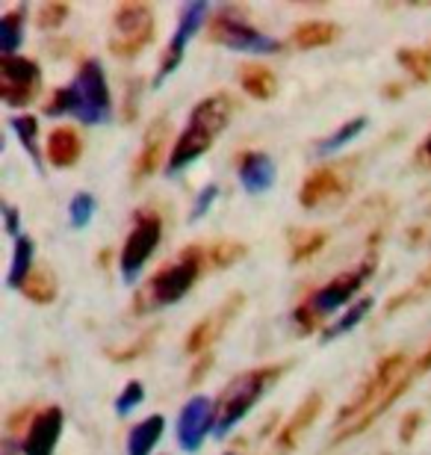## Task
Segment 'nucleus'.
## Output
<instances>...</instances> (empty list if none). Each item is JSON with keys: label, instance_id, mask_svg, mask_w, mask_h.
<instances>
[{"label": "nucleus", "instance_id": "c85d7f7f", "mask_svg": "<svg viewBox=\"0 0 431 455\" xmlns=\"http://www.w3.org/2000/svg\"><path fill=\"white\" fill-rule=\"evenodd\" d=\"M12 131L15 136L21 140V145L27 148V154L33 157L36 169H42V151H39V122H36V116H15L12 122Z\"/></svg>", "mask_w": 431, "mask_h": 455}, {"label": "nucleus", "instance_id": "f3484780", "mask_svg": "<svg viewBox=\"0 0 431 455\" xmlns=\"http://www.w3.org/2000/svg\"><path fill=\"white\" fill-rule=\"evenodd\" d=\"M319 414H323V396L310 394L305 403L296 408V414H292L290 420L278 429V435H275V447L269 455H287V452L296 450L299 441L305 438V432L316 423Z\"/></svg>", "mask_w": 431, "mask_h": 455}, {"label": "nucleus", "instance_id": "0eeeda50", "mask_svg": "<svg viewBox=\"0 0 431 455\" xmlns=\"http://www.w3.org/2000/svg\"><path fill=\"white\" fill-rule=\"evenodd\" d=\"M207 36H210V42L225 44V48H231V51H243V53H281L283 51V42L266 36L258 27L245 24L234 9L216 12L213 21H210Z\"/></svg>", "mask_w": 431, "mask_h": 455}, {"label": "nucleus", "instance_id": "2eb2a0df", "mask_svg": "<svg viewBox=\"0 0 431 455\" xmlns=\"http://www.w3.org/2000/svg\"><path fill=\"white\" fill-rule=\"evenodd\" d=\"M348 184L352 180L343 175L340 166H323L305 178V184L299 189V204L314 211V207L325 202H337V198H343L348 193Z\"/></svg>", "mask_w": 431, "mask_h": 455}, {"label": "nucleus", "instance_id": "49530a36", "mask_svg": "<svg viewBox=\"0 0 431 455\" xmlns=\"http://www.w3.org/2000/svg\"><path fill=\"white\" fill-rule=\"evenodd\" d=\"M384 95H387L390 101H399V98L405 95V86H402V84H390L387 89H384Z\"/></svg>", "mask_w": 431, "mask_h": 455}, {"label": "nucleus", "instance_id": "4be33fe9", "mask_svg": "<svg viewBox=\"0 0 431 455\" xmlns=\"http://www.w3.org/2000/svg\"><path fill=\"white\" fill-rule=\"evenodd\" d=\"M163 432H166V420L163 414L145 417L142 423H136L131 435H127V455H151L154 447L160 443Z\"/></svg>", "mask_w": 431, "mask_h": 455}, {"label": "nucleus", "instance_id": "c03bdc74", "mask_svg": "<svg viewBox=\"0 0 431 455\" xmlns=\"http://www.w3.org/2000/svg\"><path fill=\"white\" fill-rule=\"evenodd\" d=\"M136 92H140V84H131V89H127V113H124V118L127 122H133V107H136Z\"/></svg>", "mask_w": 431, "mask_h": 455}, {"label": "nucleus", "instance_id": "1a4fd4ad", "mask_svg": "<svg viewBox=\"0 0 431 455\" xmlns=\"http://www.w3.org/2000/svg\"><path fill=\"white\" fill-rule=\"evenodd\" d=\"M375 263H379V254L372 251L370 258L361 263V267H355V269L343 272V275L331 278L323 290H316V293L310 296L305 305L319 316V320H325L328 314L340 311L346 302H352V299L357 296V290L363 287V281L375 272Z\"/></svg>", "mask_w": 431, "mask_h": 455}, {"label": "nucleus", "instance_id": "412c9836", "mask_svg": "<svg viewBox=\"0 0 431 455\" xmlns=\"http://www.w3.org/2000/svg\"><path fill=\"white\" fill-rule=\"evenodd\" d=\"M240 86L254 101H272L275 92H278V77L260 62H245V66H240Z\"/></svg>", "mask_w": 431, "mask_h": 455}, {"label": "nucleus", "instance_id": "dca6fc26", "mask_svg": "<svg viewBox=\"0 0 431 455\" xmlns=\"http://www.w3.org/2000/svg\"><path fill=\"white\" fill-rule=\"evenodd\" d=\"M62 408L60 405H48L42 411H36L30 429H27L24 441H21V452L24 455H53L60 443V435H62Z\"/></svg>", "mask_w": 431, "mask_h": 455}, {"label": "nucleus", "instance_id": "f257e3e1", "mask_svg": "<svg viewBox=\"0 0 431 455\" xmlns=\"http://www.w3.org/2000/svg\"><path fill=\"white\" fill-rule=\"evenodd\" d=\"M231 116H234V101L227 92L210 95V98H204V101H198L196 110L189 113L187 131L178 136V142H174V148L169 154L166 175H178V172L187 169L189 163L204 157V154L210 151V145L225 133Z\"/></svg>", "mask_w": 431, "mask_h": 455}, {"label": "nucleus", "instance_id": "b1692460", "mask_svg": "<svg viewBox=\"0 0 431 455\" xmlns=\"http://www.w3.org/2000/svg\"><path fill=\"white\" fill-rule=\"evenodd\" d=\"M57 290H60L57 275H53V269L48 267H36L21 284V293L30 299L33 305H51L53 299H57Z\"/></svg>", "mask_w": 431, "mask_h": 455}, {"label": "nucleus", "instance_id": "c756f323", "mask_svg": "<svg viewBox=\"0 0 431 455\" xmlns=\"http://www.w3.org/2000/svg\"><path fill=\"white\" fill-rule=\"evenodd\" d=\"M431 293V267H426L423 272L417 275V281L411 284L408 290H402L399 296H393L390 302H387V307L384 311L387 314H396L399 307H408V305H414V302H419L423 296H428Z\"/></svg>", "mask_w": 431, "mask_h": 455}, {"label": "nucleus", "instance_id": "bb28decb", "mask_svg": "<svg viewBox=\"0 0 431 455\" xmlns=\"http://www.w3.org/2000/svg\"><path fill=\"white\" fill-rule=\"evenodd\" d=\"M325 243H328V231L325 228H307V231H299V234H292V240H290V260L292 263H305L310 260L314 254H319L325 249Z\"/></svg>", "mask_w": 431, "mask_h": 455}, {"label": "nucleus", "instance_id": "5701e85b", "mask_svg": "<svg viewBox=\"0 0 431 455\" xmlns=\"http://www.w3.org/2000/svg\"><path fill=\"white\" fill-rule=\"evenodd\" d=\"M337 36H340V30H337V24H331V21H305L292 30V44L301 51L325 48V44H331Z\"/></svg>", "mask_w": 431, "mask_h": 455}, {"label": "nucleus", "instance_id": "2f4dec72", "mask_svg": "<svg viewBox=\"0 0 431 455\" xmlns=\"http://www.w3.org/2000/svg\"><path fill=\"white\" fill-rule=\"evenodd\" d=\"M396 62L408 71L411 77L419 80V84H426V80H431V53H428V51L402 48V51L396 53Z\"/></svg>", "mask_w": 431, "mask_h": 455}, {"label": "nucleus", "instance_id": "6ab92c4d", "mask_svg": "<svg viewBox=\"0 0 431 455\" xmlns=\"http://www.w3.org/2000/svg\"><path fill=\"white\" fill-rule=\"evenodd\" d=\"M80 154H84V142H80V136H77L75 127H57V131L48 136V160H51V166L71 169L80 160Z\"/></svg>", "mask_w": 431, "mask_h": 455}, {"label": "nucleus", "instance_id": "6e6552de", "mask_svg": "<svg viewBox=\"0 0 431 455\" xmlns=\"http://www.w3.org/2000/svg\"><path fill=\"white\" fill-rule=\"evenodd\" d=\"M160 236H163V220L157 213L151 211L136 213L133 231L127 234V240L122 245V258H118V269H122V278L127 284H133L140 278L142 267L151 260L154 249L160 245Z\"/></svg>", "mask_w": 431, "mask_h": 455}, {"label": "nucleus", "instance_id": "423d86ee", "mask_svg": "<svg viewBox=\"0 0 431 455\" xmlns=\"http://www.w3.org/2000/svg\"><path fill=\"white\" fill-rule=\"evenodd\" d=\"M154 42V12L148 4H118L113 15V36L107 48L122 60H133Z\"/></svg>", "mask_w": 431, "mask_h": 455}, {"label": "nucleus", "instance_id": "a19ab883", "mask_svg": "<svg viewBox=\"0 0 431 455\" xmlns=\"http://www.w3.org/2000/svg\"><path fill=\"white\" fill-rule=\"evenodd\" d=\"M210 370H213V355L204 352V355H201V358L196 361V367L189 370V379H187V381H189V385H198V381L204 379Z\"/></svg>", "mask_w": 431, "mask_h": 455}, {"label": "nucleus", "instance_id": "4468645a", "mask_svg": "<svg viewBox=\"0 0 431 455\" xmlns=\"http://www.w3.org/2000/svg\"><path fill=\"white\" fill-rule=\"evenodd\" d=\"M169 140H172L169 116H157L148 124V131H145L142 148H140V154H136V160H133V175H131L133 184H142V180H148L154 172L163 166V160H166V151H169Z\"/></svg>", "mask_w": 431, "mask_h": 455}, {"label": "nucleus", "instance_id": "20e7f679", "mask_svg": "<svg viewBox=\"0 0 431 455\" xmlns=\"http://www.w3.org/2000/svg\"><path fill=\"white\" fill-rule=\"evenodd\" d=\"M68 95H71V116L80 124H104L113 116L107 75L98 60H86L77 68V75L68 86Z\"/></svg>", "mask_w": 431, "mask_h": 455}, {"label": "nucleus", "instance_id": "7ed1b4c3", "mask_svg": "<svg viewBox=\"0 0 431 455\" xmlns=\"http://www.w3.org/2000/svg\"><path fill=\"white\" fill-rule=\"evenodd\" d=\"M283 372H287V363H272V367L240 372L234 381H227L222 396L216 399V426H213L216 438H225V435L258 405V399L283 376Z\"/></svg>", "mask_w": 431, "mask_h": 455}, {"label": "nucleus", "instance_id": "f704fd0d", "mask_svg": "<svg viewBox=\"0 0 431 455\" xmlns=\"http://www.w3.org/2000/svg\"><path fill=\"white\" fill-rule=\"evenodd\" d=\"M68 4H62V0H53V4H44L39 9V15H36V27L39 30H57V27H62V21L68 18Z\"/></svg>", "mask_w": 431, "mask_h": 455}, {"label": "nucleus", "instance_id": "a211bd4d", "mask_svg": "<svg viewBox=\"0 0 431 455\" xmlns=\"http://www.w3.org/2000/svg\"><path fill=\"white\" fill-rule=\"evenodd\" d=\"M236 172H240V184L249 196H263L275 184V163L263 151H243L236 160Z\"/></svg>", "mask_w": 431, "mask_h": 455}, {"label": "nucleus", "instance_id": "393cba45", "mask_svg": "<svg viewBox=\"0 0 431 455\" xmlns=\"http://www.w3.org/2000/svg\"><path fill=\"white\" fill-rule=\"evenodd\" d=\"M24 18L27 9L18 6L12 12H6L0 18V57H15V51L24 42Z\"/></svg>", "mask_w": 431, "mask_h": 455}, {"label": "nucleus", "instance_id": "e433bc0d", "mask_svg": "<svg viewBox=\"0 0 431 455\" xmlns=\"http://www.w3.org/2000/svg\"><path fill=\"white\" fill-rule=\"evenodd\" d=\"M92 213H95V196L89 193H77L71 198V207H68V216H71V225L75 228H86Z\"/></svg>", "mask_w": 431, "mask_h": 455}, {"label": "nucleus", "instance_id": "7c9ffc66", "mask_svg": "<svg viewBox=\"0 0 431 455\" xmlns=\"http://www.w3.org/2000/svg\"><path fill=\"white\" fill-rule=\"evenodd\" d=\"M366 122H370V118H366V116L348 118V122L337 127V131H334L331 136H328V140H323V142L316 145V151H319V154H331V151H337V148H343V145L352 142L357 133H363Z\"/></svg>", "mask_w": 431, "mask_h": 455}, {"label": "nucleus", "instance_id": "aec40b11", "mask_svg": "<svg viewBox=\"0 0 431 455\" xmlns=\"http://www.w3.org/2000/svg\"><path fill=\"white\" fill-rule=\"evenodd\" d=\"M411 381H414V370H411L408 376H402V379L396 381V385L390 387V394L384 396L379 405H372L370 411H366L363 417H357V420H355L352 426H346V429L334 438V443H343V441H348V438H355V435H361L363 429H370V426H372L375 420H379L381 414H387V408H390L393 403H396V399H399L402 394H405L408 387H411Z\"/></svg>", "mask_w": 431, "mask_h": 455}, {"label": "nucleus", "instance_id": "58836bf2", "mask_svg": "<svg viewBox=\"0 0 431 455\" xmlns=\"http://www.w3.org/2000/svg\"><path fill=\"white\" fill-rule=\"evenodd\" d=\"M419 423H423V411H408L405 417H402L399 423V441L402 443H411L414 441V435L419 429Z\"/></svg>", "mask_w": 431, "mask_h": 455}, {"label": "nucleus", "instance_id": "c9c22d12", "mask_svg": "<svg viewBox=\"0 0 431 455\" xmlns=\"http://www.w3.org/2000/svg\"><path fill=\"white\" fill-rule=\"evenodd\" d=\"M142 399H145V385H142L140 379H131L124 385L122 394H118V399H116V411L122 414V417L131 414L136 405H142Z\"/></svg>", "mask_w": 431, "mask_h": 455}, {"label": "nucleus", "instance_id": "a878e982", "mask_svg": "<svg viewBox=\"0 0 431 455\" xmlns=\"http://www.w3.org/2000/svg\"><path fill=\"white\" fill-rule=\"evenodd\" d=\"M36 267H33V236L21 234L15 240V251H12V267H9V275H6V284L12 290H21V284L27 281Z\"/></svg>", "mask_w": 431, "mask_h": 455}, {"label": "nucleus", "instance_id": "de8ad7c7", "mask_svg": "<svg viewBox=\"0 0 431 455\" xmlns=\"http://www.w3.org/2000/svg\"><path fill=\"white\" fill-rule=\"evenodd\" d=\"M225 455H236V452H225Z\"/></svg>", "mask_w": 431, "mask_h": 455}, {"label": "nucleus", "instance_id": "9d476101", "mask_svg": "<svg viewBox=\"0 0 431 455\" xmlns=\"http://www.w3.org/2000/svg\"><path fill=\"white\" fill-rule=\"evenodd\" d=\"M42 68L27 57H0V101L6 107H27L36 101Z\"/></svg>", "mask_w": 431, "mask_h": 455}, {"label": "nucleus", "instance_id": "37998d69", "mask_svg": "<svg viewBox=\"0 0 431 455\" xmlns=\"http://www.w3.org/2000/svg\"><path fill=\"white\" fill-rule=\"evenodd\" d=\"M417 163L423 169H431V133H428V140L419 145V151H417Z\"/></svg>", "mask_w": 431, "mask_h": 455}, {"label": "nucleus", "instance_id": "ea45409f", "mask_svg": "<svg viewBox=\"0 0 431 455\" xmlns=\"http://www.w3.org/2000/svg\"><path fill=\"white\" fill-rule=\"evenodd\" d=\"M44 113H48V116L71 113V95H68V86H66V89H57V92L51 95V101L44 104Z\"/></svg>", "mask_w": 431, "mask_h": 455}, {"label": "nucleus", "instance_id": "f8f14e48", "mask_svg": "<svg viewBox=\"0 0 431 455\" xmlns=\"http://www.w3.org/2000/svg\"><path fill=\"white\" fill-rule=\"evenodd\" d=\"M216 426V403L210 396H192L178 417V443L183 452H198Z\"/></svg>", "mask_w": 431, "mask_h": 455}, {"label": "nucleus", "instance_id": "cd10ccee", "mask_svg": "<svg viewBox=\"0 0 431 455\" xmlns=\"http://www.w3.org/2000/svg\"><path fill=\"white\" fill-rule=\"evenodd\" d=\"M245 254H249V245L240 240H216L213 245L204 249V260H207V267H213V269H227V267H234V263H240Z\"/></svg>", "mask_w": 431, "mask_h": 455}, {"label": "nucleus", "instance_id": "79ce46f5", "mask_svg": "<svg viewBox=\"0 0 431 455\" xmlns=\"http://www.w3.org/2000/svg\"><path fill=\"white\" fill-rule=\"evenodd\" d=\"M4 216H6V231L18 240V236H21V234H18V207L6 204V207H4Z\"/></svg>", "mask_w": 431, "mask_h": 455}, {"label": "nucleus", "instance_id": "4c0bfd02", "mask_svg": "<svg viewBox=\"0 0 431 455\" xmlns=\"http://www.w3.org/2000/svg\"><path fill=\"white\" fill-rule=\"evenodd\" d=\"M216 196H219V187L216 184H207L204 189L198 193V198H196V207H192V222L196 220H201L210 207H213V202H216Z\"/></svg>", "mask_w": 431, "mask_h": 455}, {"label": "nucleus", "instance_id": "a18cd8bd", "mask_svg": "<svg viewBox=\"0 0 431 455\" xmlns=\"http://www.w3.org/2000/svg\"><path fill=\"white\" fill-rule=\"evenodd\" d=\"M431 370V346L423 352V358L417 361V367H414V376H419V372H428Z\"/></svg>", "mask_w": 431, "mask_h": 455}, {"label": "nucleus", "instance_id": "9b49d317", "mask_svg": "<svg viewBox=\"0 0 431 455\" xmlns=\"http://www.w3.org/2000/svg\"><path fill=\"white\" fill-rule=\"evenodd\" d=\"M210 4H204V0H196V4H187L180 12V21H178V30H174L169 48L163 51V60L157 66V77H154V89H160L163 84H166V77L174 75V68L183 62V53H187V44L189 39L196 36V30L201 27V21H204Z\"/></svg>", "mask_w": 431, "mask_h": 455}, {"label": "nucleus", "instance_id": "473e14b6", "mask_svg": "<svg viewBox=\"0 0 431 455\" xmlns=\"http://www.w3.org/2000/svg\"><path fill=\"white\" fill-rule=\"evenodd\" d=\"M370 311H372V299H370V296L357 299V302H355L352 307H348V311H346V314L340 316V320H337V323L331 325V329H328V331H325V338H323V340L328 343V340L340 338V334H346V331H352V329H355V325H357V323H361V320H363V316H366V314H370Z\"/></svg>", "mask_w": 431, "mask_h": 455}, {"label": "nucleus", "instance_id": "ddd939ff", "mask_svg": "<svg viewBox=\"0 0 431 455\" xmlns=\"http://www.w3.org/2000/svg\"><path fill=\"white\" fill-rule=\"evenodd\" d=\"M243 307H245V296L243 293H231V296H227L225 302L216 307V311H210L204 320H201L196 329L187 334V352L189 355H204L210 346L222 338L227 325H231L236 316H240Z\"/></svg>", "mask_w": 431, "mask_h": 455}, {"label": "nucleus", "instance_id": "39448f33", "mask_svg": "<svg viewBox=\"0 0 431 455\" xmlns=\"http://www.w3.org/2000/svg\"><path fill=\"white\" fill-rule=\"evenodd\" d=\"M402 376H408V355L405 352H393L387 358L379 361V367L370 372V379L355 390L352 399L337 411V423H346L348 417H363L372 405H379L384 396L390 394V387L396 385Z\"/></svg>", "mask_w": 431, "mask_h": 455}, {"label": "nucleus", "instance_id": "72a5a7b5", "mask_svg": "<svg viewBox=\"0 0 431 455\" xmlns=\"http://www.w3.org/2000/svg\"><path fill=\"white\" fill-rule=\"evenodd\" d=\"M154 338H157V329L145 331L142 338H136L131 346H118V349H107V358H113L116 363H131L136 361L140 355H145L154 346Z\"/></svg>", "mask_w": 431, "mask_h": 455}, {"label": "nucleus", "instance_id": "f03ea898", "mask_svg": "<svg viewBox=\"0 0 431 455\" xmlns=\"http://www.w3.org/2000/svg\"><path fill=\"white\" fill-rule=\"evenodd\" d=\"M204 267H207V260H204V249H201V245L183 249L178 260L157 269L140 290H136L133 305H131L133 314H148V311H157V307L180 302L192 290V284L198 281Z\"/></svg>", "mask_w": 431, "mask_h": 455}]
</instances>
